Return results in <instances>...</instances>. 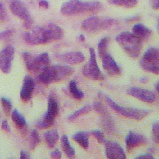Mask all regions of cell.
Returning <instances> with one entry per match:
<instances>
[{
  "instance_id": "obj_14",
  "label": "cell",
  "mask_w": 159,
  "mask_h": 159,
  "mask_svg": "<svg viewBox=\"0 0 159 159\" xmlns=\"http://www.w3.org/2000/svg\"><path fill=\"white\" fill-rule=\"evenodd\" d=\"M104 143L106 156L108 158H125L126 155L122 147L117 143L106 140Z\"/></svg>"
},
{
  "instance_id": "obj_33",
  "label": "cell",
  "mask_w": 159,
  "mask_h": 159,
  "mask_svg": "<svg viewBox=\"0 0 159 159\" xmlns=\"http://www.w3.org/2000/svg\"><path fill=\"white\" fill-rule=\"evenodd\" d=\"M93 107V109H94V111L99 114H102L108 111L107 110V109L106 108V107L100 102H94Z\"/></svg>"
},
{
  "instance_id": "obj_27",
  "label": "cell",
  "mask_w": 159,
  "mask_h": 159,
  "mask_svg": "<svg viewBox=\"0 0 159 159\" xmlns=\"http://www.w3.org/2000/svg\"><path fill=\"white\" fill-rule=\"evenodd\" d=\"M108 1L112 4L127 8L135 7L137 4V0H108Z\"/></svg>"
},
{
  "instance_id": "obj_9",
  "label": "cell",
  "mask_w": 159,
  "mask_h": 159,
  "mask_svg": "<svg viewBox=\"0 0 159 159\" xmlns=\"http://www.w3.org/2000/svg\"><path fill=\"white\" fill-rule=\"evenodd\" d=\"M59 107L57 101L53 96H50L48 100L47 111L40 120H39L36 126L39 129H47L52 126L55 119L58 114Z\"/></svg>"
},
{
  "instance_id": "obj_3",
  "label": "cell",
  "mask_w": 159,
  "mask_h": 159,
  "mask_svg": "<svg viewBox=\"0 0 159 159\" xmlns=\"http://www.w3.org/2000/svg\"><path fill=\"white\" fill-rule=\"evenodd\" d=\"M101 7V4L96 1H83L81 0H69L62 5L61 12L66 15H76L84 13L96 12Z\"/></svg>"
},
{
  "instance_id": "obj_32",
  "label": "cell",
  "mask_w": 159,
  "mask_h": 159,
  "mask_svg": "<svg viewBox=\"0 0 159 159\" xmlns=\"http://www.w3.org/2000/svg\"><path fill=\"white\" fill-rule=\"evenodd\" d=\"M152 134L155 142L159 143V122H156L153 124Z\"/></svg>"
},
{
  "instance_id": "obj_21",
  "label": "cell",
  "mask_w": 159,
  "mask_h": 159,
  "mask_svg": "<svg viewBox=\"0 0 159 159\" xmlns=\"http://www.w3.org/2000/svg\"><path fill=\"white\" fill-rule=\"evenodd\" d=\"M89 133L81 131L75 133L72 136V138L76 142L79 144V145H80L84 149L86 150L88 148L89 146Z\"/></svg>"
},
{
  "instance_id": "obj_1",
  "label": "cell",
  "mask_w": 159,
  "mask_h": 159,
  "mask_svg": "<svg viewBox=\"0 0 159 159\" xmlns=\"http://www.w3.org/2000/svg\"><path fill=\"white\" fill-rule=\"evenodd\" d=\"M63 31L58 25L49 24L43 26H36L29 29L23 35L24 41L30 45L45 44L62 38Z\"/></svg>"
},
{
  "instance_id": "obj_24",
  "label": "cell",
  "mask_w": 159,
  "mask_h": 159,
  "mask_svg": "<svg viewBox=\"0 0 159 159\" xmlns=\"http://www.w3.org/2000/svg\"><path fill=\"white\" fill-rule=\"evenodd\" d=\"M11 117L13 122L19 128H24L27 125L25 117L17 110L14 109L11 113Z\"/></svg>"
},
{
  "instance_id": "obj_38",
  "label": "cell",
  "mask_w": 159,
  "mask_h": 159,
  "mask_svg": "<svg viewBox=\"0 0 159 159\" xmlns=\"http://www.w3.org/2000/svg\"><path fill=\"white\" fill-rule=\"evenodd\" d=\"M136 158H154L153 156L151 153H145L142 155H140L136 157Z\"/></svg>"
},
{
  "instance_id": "obj_37",
  "label": "cell",
  "mask_w": 159,
  "mask_h": 159,
  "mask_svg": "<svg viewBox=\"0 0 159 159\" xmlns=\"http://www.w3.org/2000/svg\"><path fill=\"white\" fill-rule=\"evenodd\" d=\"M1 128L2 130H4V131L6 132H10L11 131V129H10V127L9 125V124L7 122V121L6 120H4L2 121L1 122Z\"/></svg>"
},
{
  "instance_id": "obj_13",
  "label": "cell",
  "mask_w": 159,
  "mask_h": 159,
  "mask_svg": "<svg viewBox=\"0 0 159 159\" xmlns=\"http://www.w3.org/2000/svg\"><path fill=\"white\" fill-rule=\"evenodd\" d=\"M127 94L142 101L147 103H152L155 100V94L148 89H143L139 87H132L129 88Z\"/></svg>"
},
{
  "instance_id": "obj_17",
  "label": "cell",
  "mask_w": 159,
  "mask_h": 159,
  "mask_svg": "<svg viewBox=\"0 0 159 159\" xmlns=\"http://www.w3.org/2000/svg\"><path fill=\"white\" fill-rule=\"evenodd\" d=\"M34 88V80L30 76H25L24 78L22 88L20 92L21 99L24 102L30 100Z\"/></svg>"
},
{
  "instance_id": "obj_30",
  "label": "cell",
  "mask_w": 159,
  "mask_h": 159,
  "mask_svg": "<svg viewBox=\"0 0 159 159\" xmlns=\"http://www.w3.org/2000/svg\"><path fill=\"white\" fill-rule=\"evenodd\" d=\"M1 105L4 113L7 115H9L12 111V107L11 101L6 98L1 97Z\"/></svg>"
},
{
  "instance_id": "obj_10",
  "label": "cell",
  "mask_w": 159,
  "mask_h": 159,
  "mask_svg": "<svg viewBox=\"0 0 159 159\" xmlns=\"http://www.w3.org/2000/svg\"><path fill=\"white\" fill-rule=\"evenodd\" d=\"M82 73L84 76L93 80H102L104 78L98 65L96 53L93 48H89V59L83 67Z\"/></svg>"
},
{
  "instance_id": "obj_40",
  "label": "cell",
  "mask_w": 159,
  "mask_h": 159,
  "mask_svg": "<svg viewBox=\"0 0 159 159\" xmlns=\"http://www.w3.org/2000/svg\"><path fill=\"white\" fill-rule=\"evenodd\" d=\"M39 5L40 6V7H42L43 8H48L49 7V4H48V2L45 1V0H41L39 1Z\"/></svg>"
},
{
  "instance_id": "obj_15",
  "label": "cell",
  "mask_w": 159,
  "mask_h": 159,
  "mask_svg": "<svg viewBox=\"0 0 159 159\" xmlns=\"http://www.w3.org/2000/svg\"><path fill=\"white\" fill-rule=\"evenodd\" d=\"M125 142L126 149L130 152L134 148L146 143L147 140L146 137L143 135L130 131L126 135Z\"/></svg>"
},
{
  "instance_id": "obj_35",
  "label": "cell",
  "mask_w": 159,
  "mask_h": 159,
  "mask_svg": "<svg viewBox=\"0 0 159 159\" xmlns=\"http://www.w3.org/2000/svg\"><path fill=\"white\" fill-rule=\"evenodd\" d=\"M13 32L14 31L12 29H7L6 30L1 32H0V40L10 36L13 33Z\"/></svg>"
},
{
  "instance_id": "obj_8",
  "label": "cell",
  "mask_w": 159,
  "mask_h": 159,
  "mask_svg": "<svg viewBox=\"0 0 159 159\" xmlns=\"http://www.w3.org/2000/svg\"><path fill=\"white\" fill-rule=\"evenodd\" d=\"M140 66L146 71L159 74V48L150 47L143 53L140 61Z\"/></svg>"
},
{
  "instance_id": "obj_18",
  "label": "cell",
  "mask_w": 159,
  "mask_h": 159,
  "mask_svg": "<svg viewBox=\"0 0 159 159\" xmlns=\"http://www.w3.org/2000/svg\"><path fill=\"white\" fill-rule=\"evenodd\" d=\"M56 57L68 64H79L82 63L85 59L83 53L79 51L70 52L57 55Z\"/></svg>"
},
{
  "instance_id": "obj_44",
  "label": "cell",
  "mask_w": 159,
  "mask_h": 159,
  "mask_svg": "<svg viewBox=\"0 0 159 159\" xmlns=\"http://www.w3.org/2000/svg\"><path fill=\"white\" fill-rule=\"evenodd\" d=\"M155 90L157 91V92L159 93V81L155 84Z\"/></svg>"
},
{
  "instance_id": "obj_36",
  "label": "cell",
  "mask_w": 159,
  "mask_h": 159,
  "mask_svg": "<svg viewBox=\"0 0 159 159\" xmlns=\"http://www.w3.org/2000/svg\"><path fill=\"white\" fill-rule=\"evenodd\" d=\"M50 157L52 158L59 159V158H61V153L59 150L55 149L50 153Z\"/></svg>"
},
{
  "instance_id": "obj_28",
  "label": "cell",
  "mask_w": 159,
  "mask_h": 159,
  "mask_svg": "<svg viewBox=\"0 0 159 159\" xmlns=\"http://www.w3.org/2000/svg\"><path fill=\"white\" fill-rule=\"evenodd\" d=\"M91 110V107L89 105H85L83 107H82L81 108L78 109L77 111H75L73 113L70 114L68 116V119L70 121H73V120H75L76 118H78V117H80L83 114H85L86 113H88Z\"/></svg>"
},
{
  "instance_id": "obj_45",
  "label": "cell",
  "mask_w": 159,
  "mask_h": 159,
  "mask_svg": "<svg viewBox=\"0 0 159 159\" xmlns=\"http://www.w3.org/2000/svg\"><path fill=\"white\" fill-rule=\"evenodd\" d=\"M147 81V78L146 77H143V78H141V82H143V83H146Z\"/></svg>"
},
{
  "instance_id": "obj_34",
  "label": "cell",
  "mask_w": 159,
  "mask_h": 159,
  "mask_svg": "<svg viewBox=\"0 0 159 159\" xmlns=\"http://www.w3.org/2000/svg\"><path fill=\"white\" fill-rule=\"evenodd\" d=\"M6 17V9L4 8V4L2 2H0V20H5Z\"/></svg>"
},
{
  "instance_id": "obj_4",
  "label": "cell",
  "mask_w": 159,
  "mask_h": 159,
  "mask_svg": "<svg viewBox=\"0 0 159 159\" xmlns=\"http://www.w3.org/2000/svg\"><path fill=\"white\" fill-rule=\"evenodd\" d=\"M117 43L132 58H137L142 49V40L135 34L129 32H122L116 38Z\"/></svg>"
},
{
  "instance_id": "obj_29",
  "label": "cell",
  "mask_w": 159,
  "mask_h": 159,
  "mask_svg": "<svg viewBox=\"0 0 159 159\" xmlns=\"http://www.w3.org/2000/svg\"><path fill=\"white\" fill-rule=\"evenodd\" d=\"M40 142V138L38 132L35 129L32 130L30 135V148L32 150L34 149Z\"/></svg>"
},
{
  "instance_id": "obj_23",
  "label": "cell",
  "mask_w": 159,
  "mask_h": 159,
  "mask_svg": "<svg viewBox=\"0 0 159 159\" xmlns=\"http://www.w3.org/2000/svg\"><path fill=\"white\" fill-rule=\"evenodd\" d=\"M59 138V135L56 130H50L44 134V139L49 148H53Z\"/></svg>"
},
{
  "instance_id": "obj_5",
  "label": "cell",
  "mask_w": 159,
  "mask_h": 159,
  "mask_svg": "<svg viewBox=\"0 0 159 159\" xmlns=\"http://www.w3.org/2000/svg\"><path fill=\"white\" fill-rule=\"evenodd\" d=\"M117 24L116 19L110 17L94 16L85 19L81 24V27L87 32L95 33L108 29Z\"/></svg>"
},
{
  "instance_id": "obj_39",
  "label": "cell",
  "mask_w": 159,
  "mask_h": 159,
  "mask_svg": "<svg viewBox=\"0 0 159 159\" xmlns=\"http://www.w3.org/2000/svg\"><path fill=\"white\" fill-rule=\"evenodd\" d=\"M151 5L154 9H159V0H150Z\"/></svg>"
},
{
  "instance_id": "obj_43",
  "label": "cell",
  "mask_w": 159,
  "mask_h": 159,
  "mask_svg": "<svg viewBox=\"0 0 159 159\" xmlns=\"http://www.w3.org/2000/svg\"><path fill=\"white\" fill-rule=\"evenodd\" d=\"M79 39L81 42H84L85 40V37L84 35H82L81 34L80 36H79Z\"/></svg>"
},
{
  "instance_id": "obj_2",
  "label": "cell",
  "mask_w": 159,
  "mask_h": 159,
  "mask_svg": "<svg viewBox=\"0 0 159 159\" xmlns=\"http://www.w3.org/2000/svg\"><path fill=\"white\" fill-rule=\"evenodd\" d=\"M73 73V69L67 65H55L49 66L42 71L38 76V80L44 84L59 82L70 77Z\"/></svg>"
},
{
  "instance_id": "obj_26",
  "label": "cell",
  "mask_w": 159,
  "mask_h": 159,
  "mask_svg": "<svg viewBox=\"0 0 159 159\" xmlns=\"http://www.w3.org/2000/svg\"><path fill=\"white\" fill-rule=\"evenodd\" d=\"M110 42V38L106 37L101 39L98 44V52L99 57L101 58L106 53H107V47Z\"/></svg>"
},
{
  "instance_id": "obj_46",
  "label": "cell",
  "mask_w": 159,
  "mask_h": 159,
  "mask_svg": "<svg viewBox=\"0 0 159 159\" xmlns=\"http://www.w3.org/2000/svg\"><path fill=\"white\" fill-rule=\"evenodd\" d=\"M157 29H158V32H159V19H158V24H157Z\"/></svg>"
},
{
  "instance_id": "obj_31",
  "label": "cell",
  "mask_w": 159,
  "mask_h": 159,
  "mask_svg": "<svg viewBox=\"0 0 159 159\" xmlns=\"http://www.w3.org/2000/svg\"><path fill=\"white\" fill-rule=\"evenodd\" d=\"M89 134H91L92 135H93L99 143H104L105 142V141H106L105 137H104L103 132H102L101 131L95 130L91 131V132H89Z\"/></svg>"
},
{
  "instance_id": "obj_16",
  "label": "cell",
  "mask_w": 159,
  "mask_h": 159,
  "mask_svg": "<svg viewBox=\"0 0 159 159\" xmlns=\"http://www.w3.org/2000/svg\"><path fill=\"white\" fill-rule=\"evenodd\" d=\"M102 67L105 71L111 76L119 75L121 73V69L115 60L108 53L101 57Z\"/></svg>"
},
{
  "instance_id": "obj_20",
  "label": "cell",
  "mask_w": 159,
  "mask_h": 159,
  "mask_svg": "<svg viewBox=\"0 0 159 159\" xmlns=\"http://www.w3.org/2000/svg\"><path fill=\"white\" fill-rule=\"evenodd\" d=\"M100 115L101 116V124L104 130L108 134L112 133L114 130V123L109 112L107 111Z\"/></svg>"
},
{
  "instance_id": "obj_7",
  "label": "cell",
  "mask_w": 159,
  "mask_h": 159,
  "mask_svg": "<svg viewBox=\"0 0 159 159\" xmlns=\"http://www.w3.org/2000/svg\"><path fill=\"white\" fill-rule=\"evenodd\" d=\"M22 58L26 68L29 71H39L40 73L50 65L49 55L45 52L34 57L29 52H24L22 53Z\"/></svg>"
},
{
  "instance_id": "obj_11",
  "label": "cell",
  "mask_w": 159,
  "mask_h": 159,
  "mask_svg": "<svg viewBox=\"0 0 159 159\" xmlns=\"http://www.w3.org/2000/svg\"><path fill=\"white\" fill-rule=\"evenodd\" d=\"M10 9L14 15L24 20L23 26L24 28L27 29L31 28L33 23L32 19L27 8L19 0H13L10 4Z\"/></svg>"
},
{
  "instance_id": "obj_22",
  "label": "cell",
  "mask_w": 159,
  "mask_h": 159,
  "mask_svg": "<svg viewBox=\"0 0 159 159\" xmlns=\"http://www.w3.org/2000/svg\"><path fill=\"white\" fill-rule=\"evenodd\" d=\"M61 144L62 149L65 155L70 158L75 157V151L70 143L67 135H63L61 138Z\"/></svg>"
},
{
  "instance_id": "obj_6",
  "label": "cell",
  "mask_w": 159,
  "mask_h": 159,
  "mask_svg": "<svg viewBox=\"0 0 159 159\" xmlns=\"http://www.w3.org/2000/svg\"><path fill=\"white\" fill-rule=\"evenodd\" d=\"M103 99L106 104L114 111L129 119L139 120L145 117L149 114L148 110L121 106L106 95H104Z\"/></svg>"
},
{
  "instance_id": "obj_25",
  "label": "cell",
  "mask_w": 159,
  "mask_h": 159,
  "mask_svg": "<svg viewBox=\"0 0 159 159\" xmlns=\"http://www.w3.org/2000/svg\"><path fill=\"white\" fill-rule=\"evenodd\" d=\"M69 90L71 95L73 96L74 98L81 100L84 98V93L82 91H81L77 86L76 83L74 80H71L69 83Z\"/></svg>"
},
{
  "instance_id": "obj_12",
  "label": "cell",
  "mask_w": 159,
  "mask_h": 159,
  "mask_svg": "<svg viewBox=\"0 0 159 159\" xmlns=\"http://www.w3.org/2000/svg\"><path fill=\"white\" fill-rule=\"evenodd\" d=\"M14 56V48L8 45L0 51V70L4 73L10 72Z\"/></svg>"
},
{
  "instance_id": "obj_41",
  "label": "cell",
  "mask_w": 159,
  "mask_h": 159,
  "mask_svg": "<svg viewBox=\"0 0 159 159\" xmlns=\"http://www.w3.org/2000/svg\"><path fill=\"white\" fill-rule=\"evenodd\" d=\"M30 157V155H29V153L27 152H25V151H24V150H22L21 152H20V158H29Z\"/></svg>"
},
{
  "instance_id": "obj_19",
  "label": "cell",
  "mask_w": 159,
  "mask_h": 159,
  "mask_svg": "<svg viewBox=\"0 0 159 159\" xmlns=\"http://www.w3.org/2000/svg\"><path fill=\"white\" fill-rule=\"evenodd\" d=\"M132 32L141 40H147L152 35V30L141 24H137L134 25Z\"/></svg>"
},
{
  "instance_id": "obj_42",
  "label": "cell",
  "mask_w": 159,
  "mask_h": 159,
  "mask_svg": "<svg viewBox=\"0 0 159 159\" xmlns=\"http://www.w3.org/2000/svg\"><path fill=\"white\" fill-rule=\"evenodd\" d=\"M139 19H140V17L139 16H133V17H131L127 19V22H133V21L138 20Z\"/></svg>"
}]
</instances>
